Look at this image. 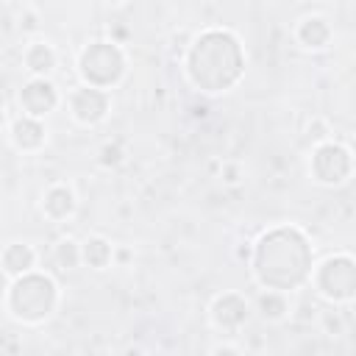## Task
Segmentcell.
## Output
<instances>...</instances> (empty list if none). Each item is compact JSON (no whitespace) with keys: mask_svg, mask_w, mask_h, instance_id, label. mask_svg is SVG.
<instances>
[{"mask_svg":"<svg viewBox=\"0 0 356 356\" xmlns=\"http://www.w3.org/2000/svg\"><path fill=\"white\" fill-rule=\"evenodd\" d=\"M250 273L261 289L295 292L309 284L314 267V250L303 228L275 225L250 245Z\"/></svg>","mask_w":356,"mask_h":356,"instance_id":"1","label":"cell"},{"mask_svg":"<svg viewBox=\"0 0 356 356\" xmlns=\"http://www.w3.org/2000/svg\"><path fill=\"white\" fill-rule=\"evenodd\" d=\"M184 75L203 95H225L245 75V50L228 28H206L189 39Z\"/></svg>","mask_w":356,"mask_h":356,"instance_id":"2","label":"cell"},{"mask_svg":"<svg viewBox=\"0 0 356 356\" xmlns=\"http://www.w3.org/2000/svg\"><path fill=\"white\" fill-rule=\"evenodd\" d=\"M61 303V289L50 273H25L8 281L3 292V309L11 320L22 325H42L47 323Z\"/></svg>","mask_w":356,"mask_h":356,"instance_id":"3","label":"cell"},{"mask_svg":"<svg viewBox=\"0 0 356 356\" xmlns=\"http://www.w3.org/2000/svg\"><path fill=\"white\" fill-rule=\"evenodd\" d=\"M75 67L83 86L111 92L128 75V53L122 44H114L111 39H95L81 47Z\"/></svg>","mask_w":356,"mask_h":356,"instance_id":"4","label":"cell"},{"mask_svg":"<svg viewBox=\"0 0 356 356\" xmlns=\"http://www.w3.org/2000/svg\"><path fill=\"white\" fill-rule=\"evenodd\" d=\"M309 284L325 303H334V306L350 303L356 295V261H353V256L345 250L328 253L323 261H317L312 267Z\"/></svg>","mask_w":356,"mask_h":356,"instance_id":"5","label":"cell"},{"mask_svg":"<svg viewBox=\"0 0 356 356\" xmlns=\"http://www.w3.org/2000/svg\"><path fill=\"white\" fill-rule=\"evenodd\" d=\"M309 175L314 184L320 186H342L350 181L353 175V153L348 145L337 142V139H328V142H320V145H312V153H309Z\"/></svg>","mask_w":356,"mask_h":356,"instance_id":"6","label":"cell"},{"mask_svg":"<svg viewBox=\"0 0 356 356\" xmlns=\"http://www.w3.org/2000/svg\"><path fill=\"white\" fill-rule=\"evenodd\" d=\"M67 111L70 117L83 125V128H95L100 125L108 111H111V92H100V89H92V86H83L78 83L75 89L67 92Z\"/></svg>","mask_w":356,"mask_h":356,"instance_id":"7","label":"cell"},{"mask_svg":"<svg viewBox=\"0 0 356 356\" xmlns=\"http://www.w3.org/2000/svg\"><path fill=\"white\" fill-rule=\"evenodd\" d=\"M248 317H250V300L236 289H225V292L214 295V300L209 303V320L222 334L242 331Z\"/></svg>","mask_w":356,"mask_h":356,"instance_id":"8","label":"cell"},{"mask_svg":"<svg viewBox=\"0 0 356 356\" xmlns=\"http://www.w3.org/2000/svg\"><path fill=\"white\" fill-rule=\"evenodd\" d=\"M19 111L33 120H44L61 106V95L50 78H28L17 92Z\"/></svg>","mask_w":356,"mask_h":356,"instance_id":"9","label":"cell"},{"mask_svg":"<svg viewBox=\"0 0 356 356\" xmlns=\"http://www.w3.org/2000/svg\"><path fill=\"white\" fill-rule=\"evenodd\" d=\"M292 36H295V44L309 50V53H317V50H325L334 39V28L331 22L323 17V14H306L295 22L292 28Z\"/></svg>","mask_w":356,"mask_h":356,"instance_id":"10","label":"cell"},{"mask_svg":"<svg viewBox=\"0 0 356 356\" xmlns=\"http://www.w3.org/2000/svg\"><path fill=\"white\" fill-rule=\"evenodd\" d=\"M8 142L14 150L19 153H39L47 145V125L44 120H33V117H14L8 125Z\"/></svg>","mask_w":356,"mask_h":356,"instance_id":"11","label":"cell"},{"mask_svg":"<svg viewBox=\"0 0 356 356\" xmlns=\"http://www.w3.org/2000/svg\"><path fill=\"white\" fill-rule=\"evenodd\" d=\"M42 214L50 220V222H67L75 217L78 211V195L70 184H50L44 192H42Z\"/></svg>","mask_w":356,"mask_h":356,"instance_id":"12","label":"cell"},{"mask_svg":"<svg viewBox=\"0 0 356 356\" xmlns=\"http://www.w3.org/2000/svg\"><path fill=\"white\" fill-rule=\"evenodd\" d=\"M36 261H39V253L28 242L14 239V242H6L0 248V273L8 281H14V278H19L25 273H33L36 270Z\"/></svg>","mask_w":356,"mask_h":356,"instance_id":"13","label":"cell"},{"mask_svg":"<svg viewBox=\"0 0 356 356\" xmlns=\"http://www.w3.org/2000/svg\"><path fill=\"white\" fill-rule=\"evenodd\" d=\"M22 67L28 78H50L58 67V53L47 39H33L22 50Z\"/></svg>","mask_w":356,"mask_h":356,"instance_id":"14","label":"cell"},{"mask_svg":"<svg viewBox=\"0 0 356 356\" xmlns=\"http://www.w3.org/2000/svg\"><path fill=\"white\" fill-rule=\"evenodd\" d=\"M253 312L264 320V323H284L292 312V303H289V295L284 292H275V289H261L253 300Z\"/></svg>","mask_w":356,"mask_h":356,"instance_id":"15","label":"cell"},{"mask_svg":"<svg viewBox=\"0 0 356 356\" xmlns=\"http://www.w3.org/2000/svg\"><path fill=\"white\" fill-rule=\"evenodd\" d=\"M114 261V245L100 236V234H89L81 242V264L92 267V270H106Z\"/></svg>","mask_w":356,"mask_h":356,"instance_id":"16","label":"cell"},{"mask_svg":"<svg viewBox=\"0 0 356 356\" xmlns=\"http://www.w3.org/2000/svg\"><path fill=\"white\" fill-rule=\"evenodd\" d=\"M53 264L61 273H72L75 267H81V242L72 236H61L53 245Z\"/></svg>","mask_w":356,"mask_h":356,"instance_id":"17","label":"cell"},{"mask_svg":"<svg viewBox=\"0 0 356 356\" xmlns=\"http://www.w3.org/2000/svg\"><path fill=\"white\" fill-rule=\"evenodd\" d=\"M122 159H125V150H122V145H120L117 139H108V142H103V145L97 147V164L106 167V170L120 167Z\"/></svg>","mask_w":356,"mask_h":356,"instance_id":"18","label":"cell"},{"mask_svg":"<svg viewBox=\"0 0 356 356\" xmlns=\"http://www.w3.org/2000/svg\"><path fill=\"white\" fill-rule=\"evenodd\" d=\"M306 139H312V145L328 142V139H331V125H328V120L312 117V120L306 122Z\"/></svg>","mask_w":356,"mask_h":356,"instance_id":"19","label":"cell"},{"mask_svg":"<svg viewBox=\"0 0 356 356\" xmlns=\"http://www.w3.org/2000/svg\"><path fill=\"white\" fill-rule=\"evenodd\" d=\"M242 178H245V167H242L239 161H234V159L222 161V167H220V181H222L225 186H236Z\"/></svg>","mask_w":356,"mask_h":356,"instance_id":"20","label":"cell"},{"mask_svg":"<svg viewBox=\"0 0 356 356\" xmlns=\"http://www.w3.org/2000/svg\"><path fill=\"white\" fill-rule=\"evenodd\" d=\"M209 356H242V348L234 342H214L209 348Z\"/></svg>","mask_w":356,"mask_h":356,"instance_id":"21","label":"cell"},{"mask_svg":"<svg viewBox=\"0 0 356 356\" xmlns=\"http://www.w3.org/2000/svg\"><path fill=\"white\" fill-rule=\"evenodd\" d=\"M131 259H134V253H131L128 248H122V245H114V261H111V264H120V267H125Z\"/></svg>","mask_w":356,"mask_h":356,"instance_id":"22","label":"cell"},{"mask_svg":"<svg viewBox=\"0 0 356 356\" xmlns=\"http://www.w3.org/2000/svg\"><path fill=\"white\" fill-rule=\"evenodd\" d=\"M125 356H142V350L139 348H128V353Z\"/></svg>","mask_w":356,"mask_h":356,"instance_id":"23","label":"cell"},{"mask_svg":"<svg viewBox=\"0 0 356 356\" xmlns=\"http://www.w3.org/2000/svg\"><path fill=\"white\" fill-rule=\"evenodd\" d=\"M97 356H117V350H114V348H106V350H103V353H97Z\"/></svg>","mask_w":356,"mask_h":356,"instance_id":"24","label":"cell"},{"mask_svg":"<svg viewBox=\"0 0 356 356\" xmlns=\"http://www.w3.org/2000/svg\"><path fill=\"white\" fill-rule=\"evenodd\" d=\"M3 125H6V108L0 106V131H3Z\"/></svg>","mask_w":356,"mask_h":356,"instance_id":"25","label":"cell"}]
</instances>
